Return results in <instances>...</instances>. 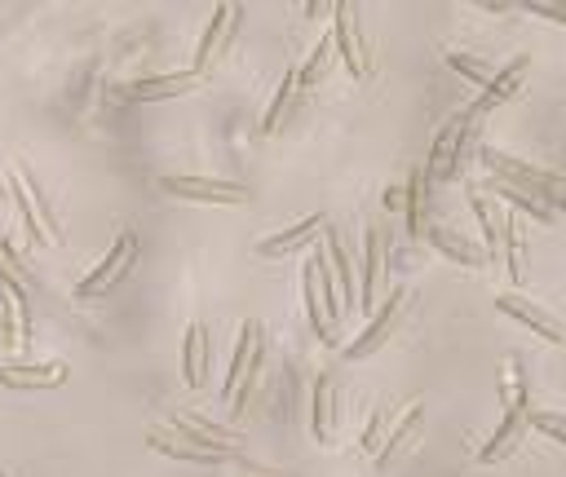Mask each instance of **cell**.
<instances>
[{
  "mask_svg": "<svg viewBox=\"0 0 566 477\" xmlns=\"http://www.w3.org/2000/svg\"><path fill=\"white\" fill-rule=\"evenodd\" d=\"M500 406H504V415H500V428L491 433V442L478 451V459L482 464H495V459H509L517 446H522V437H526V420H531V384H526V375H522V362L509 353L504 358V367H500Z\"/></svg>",
  "mask_w": 566,
  "mask_h": 477,
  "instance_id": "1",
  "label": "cell"
},
{
  "mask_svg": "<svg viewBox=\"0 0 566 477\" xmlns=\"http://www.w3.org/2000/svg\"><path fill=\"white\" fill-rule=\"evenodd\" d=\"M482 168H486L491 177L509 181V186L531 190L544 208H548L553 194L566 190V181H562L557 172H548V168H539V163H531V159H517V155H509V150H495V146H482Z\"/></svg>",
  "mask_w": 566,
  "mask_h": 477,
  "instance_id": "2",
  "label": "cell"
},
{
  "mask_svg": "<svg viewBox=\"0 0 566 477\" xmlns=\"http://www.w3.org/2000/svg\"><path fill=\"white\" fill-rule=\"evenodd\" d=\"M159 190L172 194V199H186V203H226V208H239L252 199L248 186L239 181H221V177H159Z\"/></svg>",
  "mask_w": 566,
  "mask_h": 477,
  "instance_id": "3",
  "label": "cell"
},
{
  "mask_svg": "<svg viewBox=\"0 0 566 477\" xmlns=\"http://www.w3.org/2000/svg\"><path fill=\"white\" fill-rule=\"evenodd\" d=\"M407 300H411V287H394L389 300H380L376 318L363 327V336H354L349 344H340V353H345L349 362H354V358H371V353L398 331V322H402V314H407Z\"/></svg>",
  "mask_w": 566,
  "mask_h": 477,
  "instance_id": "4",
  "label": "cell"
},
{
  "mask_svg": "<svg viewBox=\"0 0 566 477\" xmlns=\"http://www.w3.org/2000/svg\"><path fill=\"white\" fill-rule=\"evenodd\" d=\"M133 261H137V234H133V230H119L115 247L93 265V274H84V278L75 283V296H97V292L115 287V283L128 274V265H133Z\"/></svg>",
  "mask_w": 566,
  "mask_h": 477,
  "instance_id": "5",
  "label": "cell"
},
{
  "mask_svg": "<svg viewBox=\"0 0 566 477\" xmlns=\"http://www.w3.org/2000/svg\"><path fill=\"white\" fill-rule=\"evenodd\" d=\"M234 31H239V4H217V9H212V22H208V31H203V40H199V49H195V66H190L199 80L226 57Z\"/></svg>",
  "mask_w": 566,
  "mask_h": 477,
  "instance_id": "6",
  "label": "cell"
},
{
  "mask_svg": "<svg viewBox=\"0 0 566 477\" xmlns=\"http://www.w3.org/2000/svg\"><path fill=\"white\" fill-rule=\"evenodd\" d=\"M495 309L504 314V318H513V322H522L531 336H539L544 344H566V331H562V322L548 314V309H539L535 300H526L522 292H504V296H495Z\"/></svg>",
  "mask_w": 566,
  "mask_h": 477,
  "instance_id": "7",
  "label": "cell"
},
{
  "mask_svg": "<svg viewBox=\"0 0 566 477\" xmlns=\"http://www.w3.org/2000/svg\"><path fill=\"white\" fill-rule=\"evenodd\" d=\"M261 358H265V336H261V322H256V318H248V322L239 327V344H234V358H230V371H226V389H221L226 406L239 398V389H243L248 371H252Z\"/></svg>",
  "mask_w": 566,
  "mask_h": 477,
  "instance_id": "8",
  "label": "cell"
},
{
  "mask_svg": "<svg viewBox=\"0 0 566 477\" xmlns=\"http://www.w3.org/2000/svg\"><path fill=\"white\" fill-rule=\"evenodd\" d=\"M526 75H531V57H526V53H522V57H513L509 66H500V71H495V80L478 93V102H473V106H464V110H469V119H473V124H482L495 106H504V102L522 88V80H526Z\"/></svg>",
  "mask_w": 566,
  "mask_h": 477,
  "instance_id": "9",
  "label": "cell"
},
{
  "mask_svg": "<svg viewBox=\"0 0 566 477\" xmlns=\"http://www.w3.org/2000/svg\"><path fill=\"white\" fill-rule=\"evenodd\" d=\"M9 181H13V199L22 203L27 225L35 230V239H44L49 247H57V243H62V234H57V225H53V216H49V208H44V199H40L35 181L27 177V168H22V163H9Z\"/></svg>",
  "mask_w": 566,
  "mask_h": 477,
  "instance_id": "10",
  "label": "cell"
},
{
  "mask_svg": "<svg viewBox=\"0 0 566 477\" xmlns=\"http://www.w3.org/2000/svg\"><path fill=\"white\" fill-rule=\"evenodd\" d=\"M146 446L159 451V455H172V459H186V464H239L243 455L239 451H226V446H195V442H181L172 433H164L159 424L146 428Z\"/></svg>",
  "mask_w": 566,
  "mask_h": 477,
  "instance_id": "11",
  "label": "cell"
},
{
  "mask_svg": "<svg viewBox=\"0 0 566 477\" xmlns=\"http://www.w3.org/2000/svg\"><path fill=\"white\" fill-rule=\"evenodd\" d=\"M332 13H336L332 40H336V49H340L349 75L363 80V75L371 71V62H367V49H363V35H358V9H354V4H332Z\"/></svg>",
  "mask_w": 566,
  "mask_h": 477,
  "instance_id": "12",
  "label": "cell"
},
{
  "mask_svg": "<svg viewBox=\"0 0 566 477\" xmlns=\"http://www.w3.org/2000/svg\"><path fill=\"white\" fill-rule=\"evenodd\" d=\"M301 292H305V314H310V327L318 331V340L323 344H340V327L327 318V309H323V300H318V247L305 256V265H301Z\"/></svg>",
  "mask_w": 566,
  "mask_h": 477,
  "instance_id": "13",
  "label": "cell"
},
{
  "mask_svg": "<svg viewBox=\"0 0 566 477\" xmlns=\"http://www.w3.org/2000/svg\"><path fill=\"white\" fill-rule=\"evenodd\" d=\"M208 358H212V336L199 318H190L186 327V340H181V380L190 389H203L208 384Z\"/></svg>",
  "mask_w": 566,
  "mask_h": 477,
  "instance_id": "14",
  "label": "cell"
},
{
  "mask_svg": "<svg viewBox=\"0 0 566 477\" xmlns=\"http://www.w3.org/2000/svg\"><path fill=\"white\" fill-rule=\"evenodd\" d=\"M323 230H327V216H301L296 225H287V230H279V234H265L261 243H256V252L261 256H283V252H301L305 243H314V239H323Z\"/></svg>",
  "mask_w": 566,
  "mask_h": 477,
  "instance_id": "15",
  "label": "cell"
},
{
  "mask_svg": "<svg viewBox=\"0 0 566 477\" xmlns=\"http://www.w3.org/2000/svg\"><path fill=\"white\" fill-rule=\"evenodd\" d=\"M380 274H385V230L367 225L363 234V287H358V305L371 309L380 296Z\"/></svg>",
  "mask_w": 566,
  "mask_h": 477,
  "instance_id": "16",
  "label": "cell"
},
{
  "mask_svg": "<svg viewBox=\"0 0 566 477\" xmlns=\"http://www.w3.org/2000/svg\"><path fill=\"white\" fill-rule=\"evenodd\" d=\"M469 208H473V216H478V225H482V252L500 261V252H504V230H509V216H513V212H504L500 203H491L482 190L469 194Z\"/></svg>",
  "mask_w": 566,
  "mask_h": 477,
  "instance_id": "17",
  "label": "cell"
},
{
  "mask_svg": "<svg viewBox=\"0 0 566 477\" xmlns=\"http://www.w3.org/2000/svg\"><path fill=\"white\" fill-rule=\"evenodd\" d=\"M420 239H424L429 247H438V252H442L447 261H455V265H469V269H482V265H486V252H482L478 243H469L464 234H451L447 225H424Z\"/></svg>",
  "mask_w": 566,
  "mask_h": 477,
  "instance_id": "18",
  "label": "cell"
},
{
  "mask_svg": "<svg viewBox=\"0 0 566 477\" xmlns=\"http://www.w3.org/2000/svg\"><path fill=\"white\" fill-rule=\"evenodd\" d=\"M323 256H327V269H332V283H336V300H340V314H349L358 300H354V265L340 247V234L336 230H323Z\"/></svg>",
  "mask_w": 566,
  "mask_h": 477,
  "instance_id": "19",
  "label": "cell"
},
{
  "mask_svg": "<svg viewBox=\"0 0 566 477\" xmlns=\"http://www.w3.org/2000/svg\"><path fill=\"white\" fill-rule=\"evenodd\" d=\"M190 88H199V75L195 71H172V75H150V80L124 84V97H133V102H159V97H177V93H190Z\"/></svg>",
  "mask_w": 566,
  "mask_h": 477,
  "instance_id": "20",
  "label": "cell"
},
{
  "mask_svg": "<svg viewBox=\"0 0 566 477\" xmlns=\"http://www.w3.org/2000/svg\"><path fill=\"white\" fill-rule=\"evenodd\" d=\"M420 420H424V402H411L389 428H385V437H380V451H376V468H389V459H398V451L416 437V428H420Z\"/></svg>",
  "mask_w": 566,
  "mask_h": 477,
  "instance_id": "21",
  "label": "cell"
},
{
  "mask_svg": "<svg viewBox=\"0 0 566 477\" xmlns=\"http://www.w3.org/2000/svg\"><path fill=\"white\" fill-rule=\"evenodd\" d=\"M62 380H66L62 362H44V367H13V362H4L0 367V384H9V389H57Z\"/></svg>",
  "mask_w": 566,
  "mask_h": 477,
  "instance_id": "22",
  "label": "cell"
},
{
  "mask_svg": "<svg viewBox=\"0 0 566 477\" xmlns=\"http://www.w3.org/2000/svg\"><path fill=\"white\" fill-rule=\"evenodd\" d=\"M482 194H495V203H509V208L526 212V216H531V221H539V225H548V221L557 216V212H553V208H544V203H539L531 190H522V186H509V181H500V177H491Z\"/></svg>",
  "mask_w": 566,
  "mask_h": 477,
  "instance_id": "23",
  "label": "cell"
},
{
  "mask_svg": "<svg viewBox=\"0 0 566 477\" xmlns=\"http://www.w3.org/2000/svg\"><path fill=\"white\" fill-rule=\"evenodd\" d=\"M310 428H314V442H332V428H336V384H332L327 375H318V380H314Z\"/></svg>",
  "mask_w": 566,
  "mask_h": 477,
  "instance_id": "24",
  "label": "cell"
},
{
  "mask_svg": "<svg viewBox=\"0 0 566 477\" xmlns=\"http://www.w3.org/2000/svg\"><path fill=\"white\" fill-rule=\"evenodd\" d=\"M0 296H4V336L13 349H27V305H22V283H0Z\"/></svg>",
  "mask_w": 566,
  "mask_h": 477,
  "instance_id": "25",
  "label": "cell"
},
{
  "mask_svg": "<svg viewBox=\"0 0 566 477\" xmlns=\"http://www.w3.org/2000/svg\"><path fill=\"white\" fill-rule=\"evenodd\" d=\"M500 261H504V269H509V283L522 287V283H526V243H522V225H517V216H509Z\"/></svg>",
  "mask_w": 566,
  "mask_h": 477,
  "instance_id": "26",
  "label": "cell"
},
{
  "mask_svg": "<svg viewBox=\"0 0 566 477\" xmlns=\"http://www.w3.org/2000/svg\"><path fill=\"white\" fill-rule=\"evenodd\" d=\"M296 88H301L296 66H287V71H283V80H279V88H274V97H270V106H265L261 132H279V124H283V115H287V106H292V93H296Z\"/></svg>",
  "mask_w": 566,
  "mask_h": 477,
  "instance_id": "27",
  "label": "cell"
},
{
  "mask_svg": "<svg viewBox=\"0 0 566 477\" xmlns=\"http://www.w3.org/2000/svg\"><path fill=\"white\" fill-rule=\"evenodd\" d=\"M402 208H407V234L420 239V230H424V221H420V208H424V172L420 168H411V177H407Z\"/></svg>",
  "mask_w": 566,
  "mask_h": 477,
  "instance_id": "28",
  "label": "cell"
},
{
  "mask_svg": "<svg viewBox=\"0 0 566 477\" xmlns=\"http://www.w3.org/2000/svg\"><path fill=\"white\" fill-rule=\"evenodd\" d=\"M332 49H336V40L332 35H323L318 44H314V53H310V62L296 71V80H301V88H314L323 75H327V62H332Z\"/></svg>",
  "mask_w": 566,
  "mask_h": 477,
  "instance_id": "29",
  "label": "cell"
},
{
  "mask_svg": "<svg viewBox=\"0 0 566 477\" xmlns=\"http://www.w3.org/2000/svg\"><path fill=\"white\" fill-rule=\"evenodd\" d=\"M447 66H451V71H460L464 80H473L478 88H486V84L495 80V71H491L482 57H473V53H460V49H451V53H447Z\"/></svg>",
  "mask_w": 566,
  "mask_h": 477,
  "instance_id": "30",
  "label": "cell"
},
{
  "mask_svg": "<svg viewBox=\"0 0 566 477\" xmlns=\"http://www.w3.org/2000/svg\"><path fill=\"white\" fill-rule=\"evenodd\" d=\"M526 424L539 428L548 442L566 446V415H557V411H535V406H531V420H526Z\"/></svg>",
  "mask_w": 566,
  "mask_h": 477,
  "instance_id": "31",
  "label": "cell"
},
{
  "mask_svg": "<svg viewBox=\"0 0 566 477\" xmlns=\"http://www.w3.org/2000/svg\"><path fill=\"white\" fill-rule=\"evenodd\" d=\"M522 13H531V18H544V22H553V26H566V0H526V4H517Z\"/></svg>",
  "mask_w": 566,
  "mask_h": 477,
  "instance_id": "32",
  "label": "cell"
},
{
  "mask_svg": "<svg viewBox=\"0 0 566 477\" xmlns=\"http://www.w3.org/2000/svg\"><path fill=\"white\" fill-rule=\"evenodd\" d=\"M385 420H389V411H385V406H380V411H371V420H367V428H363V442H358L363 451H371V455L380 451V437H385Z\"/></svg>",
  "mask_w": 566,
  "mask_h": 477,
  "instance_id": "33",
  "label": "cell"
},
{
  "mask_svg": "<svg viewBox=\"0 0 566 477\" xmlns=\"http://www.w3.org/2000/svg\"><path fill=\"white\" fill-rule=\"evenodd\" d=\"M380 203H385V212H394V208L402 203V190H394V186H389V190L380 194Z\"/></svg>",
  "mask_w": 566,
  "mask_h": 477,
  "instance_id": "34",
  "label": "cell"
}]
</instances>
